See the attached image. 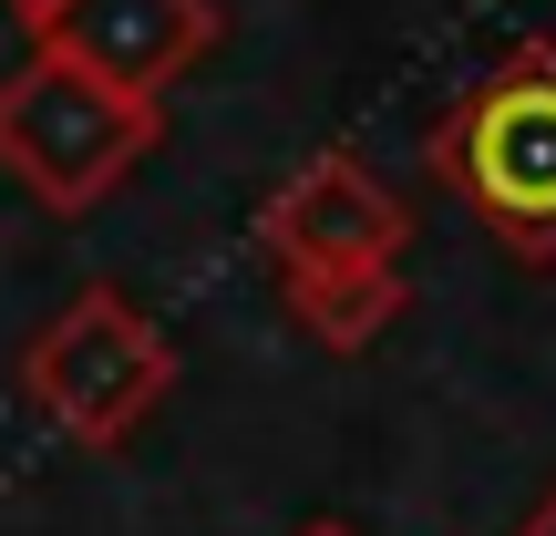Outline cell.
<instances>
[{
	"mask_svg": "<svg viewBox=\"0 0 556 536\" xmlns=\"http://www.w3.org/2000/svg\"><path fill=\"white\" fill-rule=\"evenodd\" d=\"M165 392H176V340H165L124 289H103V278L73 289L31 331V351H21V402H31L62 444H83V454L124 444Z\"/></svg>",
	"mask_w": 556,
	"mask_h": 536,
	"instance_id": "3",
	"label": "cell"
},
{
	"mask_svg": "<svg viewBox=\"0 0 556 536\" xmlns=\"http://www.w3.org/2000/svg\"><path fill=\"white\" fill-rule=\"evenodd\" d=\"M11 11H21V21H31V32H41V11H52V0H11Z\"/></svg>",
	"mask_w": 556,
	"mask_h": 536,
	"instance_id": "8",
	"label": "cell"
},
{
	"mask_svg": "<svg viewBox=\"0 0 556 536\" xmlns=\"http://www.w3.org/2000/svg\"><path fill=\"white\" fill-rule=\"evenodd\" d=\"M31 52H62L93 83L155 103L176 73H197V62L217 52V0H52Z\"/></svg>",
	"mask_w": 556,
	"mask_h": 536,
	"instance_id": "5",
	"label": "cell"
},
{
	"mask_svg": "<svg viewBox=\"0 0 556 536\" xmlns=\"http://www.w3.org/2000/svg\"><path fill=\"white\" fill-rule=\"evenodd\" d=\"M258 238H268L278 289H309V278H381V269H402L413 207H402L361 155H319V165H299V176L258 207Z\"/></svg>",
	"mask_w": 556,
	"mask_h": 536,
	"instance_id": "4",
	"label": "cell"
},
{
	"mask_svg": "<svg viewBox=\"0 0 556 536\" xmlns=\"http://www.w3.org/2000/svg\"><path fill=\"white\" fill-rule=\"evenodd\" d=\"M516 536H556V485H546V496H536V516H526Z\"/></svg>",
	"mask_w": 556,
	"mask_h": 536,
	"instance_id": "7",
	"label": "cell"
},
{
	"mask_svg": "<svg viewBox=\"0 0 556 536\" xmlns=\"http://www.w3.org/2000/svg\"><path fill=\"white\" fill-rule=\"evenodd\" d=\"M299 536H351V526H340V516H319V526H299Z\"/></svg>",
	"mask_w": 556,
	"mask_h": 536,
	"instance_id": "9",
	"label": "cell"
},
{
	"mask_svg": "<svg viewBox=\"0 0 556 536\" xmlns=\"http://www.w3.org/2000/svg\"><path fill=\"white\" fill-rule=\"evenodd\" d=\"M299 320H309L330 351H361V340H381L402 310H413V289H402V269H381V278H309V289H278Z\"/></svg>",
	"mask_w": 556,
	"mask_h": 536,
	"instance_id": "6",
	"label": "cell"
},
{
	"mask_svg": "<svg viewBox=\"0 0 556 536\" xmlns=\"http://www.w3.org/2000/svg\"><path fill=\"white\" fill-rule=\"evenodd\" d=\"M433 176L464 186L516 259H556V41H516L464 103H443Z\"/></svg>",
	"mask_w": 556,
	"mask_h": 536,
	"instance_id": "1",
	"label": "cell"
},
{
	"mask_svg": "<svg viewBox=\"0 0 556 536\" xmlns=\"http://www.w3.org/2000/svg\"><path fill=\"white\" fill-rule=\"evenodd\" d=\"M155 145H165V103L114 94V83H93L62 52H31L0 83V176L21 197H41L52 217L103 207Z\"/></svg>",
	"mask_w": 556,
	"mask_h": 536,
	"instance_id": "2",
	"label": "cell"
}]
</instances>
